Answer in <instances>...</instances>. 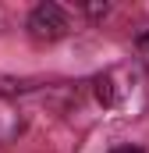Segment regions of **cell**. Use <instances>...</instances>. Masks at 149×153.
<instances>
[{
  "label": "cell",
  "mask_w": 149,
  "mask_h": 153,
  "mask_svg": "<svg viewBox=\"0 0 149 153\" xmlns=\"http://www.w3.org/2000/svg\"><path fill=\"white\" fill-rule=\"evenodd\" d=\"M68 29H71V22L60 4H39L29 14V36L36 43H57L60 36H68Z\"/></svg>",
  "instance_id": "obj_1"
},
{
  "label": "cell",
  "mask_w": 149,
  "mask_h": 153,
  "mask_svg": "<svg viewBox=\"0 0 149 153\" xmlns=\"http://www.w3.org/2000/svg\"><path fill=\"white\" fill-rule=\"evenodd\" d=\"M135 50H139L142 64L149 68V29H146V32H139V39H135Z\"/></svg>",
  "instance_id": "obj_3"
},
{
  "label": "cell",
  "mask_w": 149,
  "mask_h": 153,
  "mask_svg": "<svg viewBox=\"0 0 149 153\" xmlns=\"http://www.w3.org/2000/svg\"><path fill=\"white\" fill-rule=\"evenodd\" d=\"M96 96H100V103H114V78L110 75H100L96 78Z\"/></svg>",
  "instance_id": "obj_2"
},
{
  "label": "cell",
  "mask_w": 149,
  "mask_h": 153,
  "mask_svg": "<svg viewBox=\"0 0 149 153\" xmlns=\"http://www.w3.org/2000/svg\"><path fill=\"white\" fill-rule=\"evenodd\" d=\"M114 153H146V150H139V146H117Z\"/></svg>",
  "instance_id": "obj_4"
}]
</instances>
